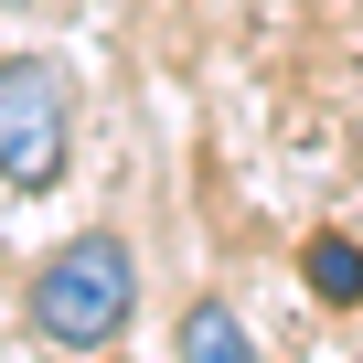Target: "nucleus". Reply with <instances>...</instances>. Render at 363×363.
Instances as JSON below:
<instances>
[{"label": "nucleus", "mask_w": 363, "mask_h": 363, "mask_svg": "<svg viewBox=\"0 0 363 363\" xmlns=\"http://www.w3.org/2000/svg\"><path fill=\"white\" fill-rule=\"evenodd\" d=\"M65 150H75V96L43 54H11L0 65V193H54L65 182Z\"/></svg>", "instance_id": "f03ea898"}, {"label": "nucleus", "mask_w": 363, "mask_h": 363, "mask_svg": "<svg viewBox=\"0 0 363 363\" xmlns=\"http://www.w3.org/2000/svg\"><path fill=\"white\" fill-rule=\"evenodd\" d=\"M171 352H182V363H267V352H257V331H246L225 299H193V310H182Z\"/></svg>", "instance_id": "7ed1b4c3"}, {"label": "nucleus", "mask_w": 363, "mask_h": 363, "mask_svg": "<svg viewBox=\"0 0 363 363\" xmlns=\"http://www.w3.org/2000/svg\"><path fill=\"white\" fill-rule=\"evenodd\" d=\"M33 342H54V352H107L118 331H128V310H139V246L128 235H65L43 267H33Z\"/></svg>", "instance_id": "f257e3e1"}, {"label": "nucleus", "mask_w": 363, "mask_h": 363, "mask_svg": "<svg viewBox=\"0 0 363 363\" xmlns=\"http://www.w3.org/2000/svg\"><path fill=\"white\" fill-rule=\"evenodd\" d=\"M299 289H310V299H320V310H363V246H352V235H331V225H320V235H310V246H299Z\"/></svg>", "instance_id": "20e7f679"}]
</instances>
